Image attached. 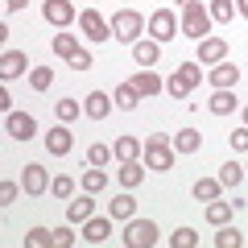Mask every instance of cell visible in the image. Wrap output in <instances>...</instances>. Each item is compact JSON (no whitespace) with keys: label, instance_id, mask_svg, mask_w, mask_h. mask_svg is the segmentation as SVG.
Instances as JSON below:
<instances>
[{"label":"cell","instance_id":"cell-1","mask_svg":"<svg viewBox=\"0 0 248 248\" xmlns=\"http://www.w3.org/2000/svg\"><path fill=\"white\" fill-rule=\"evenodd\" d=\"M199 83H203V71H199L195 62H178V71L166 79V91H170L174 99H186L190 91L199 87Z\"/></svg>","mask_w":248,"mask_h":248},{"label":"cell","instance_id":"cell-2","mask_svg":"<svg viewBox=\"0 0 248 248\" xmlns=\"http://www.w3.org/2000/svg\"><path fill=\"white\" fill-rule=\"evenodd\" d=\"M211 33V13H207V4H186L182 9V37H195V42H203V37Z\"/></svg>","mask_w":248,"mask_h":248},{"label":"cell","instance_id":"cell-3","mask_svg":"<svg viewBox=\"0 0 248 248\" xmlns=\"http://www.w3.org/2000/svg\"><path fill=\"white\" fill-rule=\"evenodd\" d=\"M145 161H149V170H174V145L166 141V137L149 133V141H145Z\"/></svg>","mask_w":248,"mask_h":248},{"label":"cell","instance_id":"cell-4","mask_svg":"<svg viewBox=\"0 0 248 248\" xmlns=\"http://www.w3.org/2000/svg\"><path fill=\"white\" fill-rule=\"evenodd\" d=\"M141 29H145V17L137 9H120L112 17V33L120 37V42H141Z\"/></svg>","mask_w":248,"mask_h":248},{"label":"cell","instance_id":"cell-5","mask_svg":"<svg viewBox=\"0 0 248 248\" xmlns=\"http://www.w3.org/2000/svg\"><path fill=\"white\" fill-rule=\"evenodd\" d=\"M124 244L128 248H153L157 244V223L153 219H128V232H124Z\"/></svg>","mask_w":248,"mask_h":248},{"label":"cell","instance_id":"cell-6","mask_svg":"<svg viewBox=\"0 0 248 248\" xmlns=\"http://www.w3.org/2000/svg\"><path fill=\"white\" fill-rule=\"evenodd\" d=\"M42 17L50 21V25L66 29V25H75V21H79V13H75L71 0H46V4H42Z\"/></svg>","mask_w":248,"mask_h":248},{"label":"cell","instance_id":"cell-7","mask_svg":"<svg viewBox=\"0 0 248 248\" xmlns=\"http://www.w3.org/2000/svg\"><path fill=\"white\" fill-rule=\"evenodd\" d=\"M149 33H153V42H174L178 37V17H174V9H157L149 17Z\"/></svg>","mask_w":248,"mask_h":248},{"label":"cell","instance_id":"cell-8","mask_svg":"<svg viewBox=\"0 0 248 248\" xmlns=\"http://www.w3.org/2000/svg\"><path fill=\"white\" fill-rule=\"evenodd\" d=\"M21 190L33 195V199H42L46 190H50V174H46V166H33V161H29V166L21 170Z\"/></svg>","mask_w":248,"mask_h":248},{"label":"cell","instance_id":"cell-9","mask_svg":"<svg viewBox=\"0 0 248 248\" xmlns=\"http://www.w3.org/2000/svg\"><path fill=\"white\" fill-rule=\"evenodd\" d=\"M79 25H83V33H87L91 42H108V37H112V21H104L95 9H83L79 13Z\"/></svg>","mask_w":248,"mask_h":248},{"label":"cell","instance_id":"cell-10","mask_svg":"<svg viewBox=\"0 0 248 248\" xmlns=\"http://www.w3.org/2000/svg\"><path fill=\"white\" fill-rule=\"evenodd\" d=\"M4 133L13 137V141H29V137L37 133V120L29 112H9V120H4Z\"/></svg>","mask_w":248,"mask_h":248},{"label":"cell","instance_id":"cell-11","mask_svg":"<svg viewBox=\"0 0 248 248\" xmlns=\"http://www.w3.org/2000/svg\"><path fill=\"white\" fill-rule=\"evenodd\" d=\"M71 149H75V137H71V128H66V124H58V128H50V133H46V153H50V157H66Z\"/></svg>","mask_w":248,"mask_h":248},{"label":"cell","instance_id":"cell-12","mask_svg":"<svg viewBox=\"0 0 248 248\" xmlns=\"http://www.w3.org/2000/svg\"><path fill=\"white\" fill-rule=\"evenodd\" d=\"M25 66H29V58L21 50H4V54H0V79H4V83L17 79V75H25Z\"/></svg>","mask_w":248,"mask_h":248},{"label":"cell","instance_id":"cell-13","mask_svg":"<svg viewBox=\"0 0 248 248\" xmlns=\"http://www.w3.org/2000/svg\"><path fill=\"white\" fill-rule=\"evenodd\" d=\"M228 58V42H223V37H203V42H199V62H223Z\"/></svg>","mask_w":248,"mask_h":248},{"label":"cell","instance_id":"cell-14","mask_svg":"<svg viewBox=\"0 0 248 248\" xmlns=\"http://www.w3.org/2000/svg\"><path fill=\"white\" fill-rule=\"evenodd\" d=\"M83 112H87L91 120H104V116L112 112V95H108V91H91V95L83 99Z\"/></svg>","mask_w":248,"mask_h":248},{"label":"cell","instance_id":"cell-15","mask_svg":"<svg viewBox=\"0 0 248 248\" xmlns=\"http://www.w3.org/2000/svg\"><path fill=\"white\" fill-rule=\"evenodd\" d=\"M133 87H137V95H141V99H153V95H157L161 87H166V83H161L157 75H153V66H145V71H141V75L133 79Z\"/></svg>","mask_w":248,"mask_h":248},{"label":"cell","instance_id":"cell-16","mask_svg":"<svg viewBox=\"0 0 248 248\" xmlns=\"http://www.w3.org/2000/svg\"><path fill=\"white\" fill-rule=\"evenodd\" d=\"M236 95H232V87H211V112L215 116H232L236 112Z\"/></svg>","mask_w":248,"mask_h":248},{"label":"cell","instance_id":"cell-17","mask_svg":"<svg viewBox=\"0 0 248 248\" xmlns=\"http://www.w3.org/2000/svg\"><path fill=\"white\" fill-rule=\"evenodd\" d=\"M108 236H112V219H95V215H91V219L83 223V240H87V244H104Z\"/></svg>","mask_w":248,"mask_h":248},{"label":"cell","instance_id":"cell-18","mask_svg":"<svg viewBox=\"0 0 248 248\" xmlns=\"http://www.w3.org/2000/svg\"><path fill=\"white\" fill-rule=\"evenodd\" d=\"M112 153H116V161H137L145 153V141H137V137H120V141L112 145Z\"/></svg>","mask_w":248,"mask_h":248},{"label":"cell","instance_id":"cell-19","mask_svg":"<svg viewBox=\"0 0 248 248\" xmlns=\"http://www.w3.org/2000/svg\"><path fill=\"white\" fill-rule=\"evenodd\" d=\"M133 58H137V66H157L161 42H133Z\"/></svg>","mask_w":248,"mask_h":248},{"label":"cell","instance_id":"cell-20","mask_svg":"<svg viewBox=\"0 0 248 248\" xmlns=\"http://www.w3.org/2000/svg\"><path fill=\"white\" fill-rule=\"evenodd\" d=\"M236 83H240V66H228V62L211 66V87H236Z\"/></svg>","mask_w":248,"mask_h":248},{"label":"cell","instance_id":"cell-21","mask_svg":"<svg viewBox=\"0 0 248 248\" xmlns=\"http://www.w3.org/2000/svg\"><path fill=\"white\" fill-rule=\"evenodd\" d=\"M116 178H120L124 190H133V186H141V182H145V166H137V161H120Z\"/></svg>","mask_w":248,"mask_h":248},{"label":"cell","instance_id":"cell-22","mask_svg":"<svg viewBox=\"0 0 248 248\" xmlns=\"http://www.w3.org/2000/svg\"><path fill=\"white\" fill-rule=\"evenodd\" d=\"M170 145H174V153H199L203 149V137H199L195 128H182V133H174Z\"/></svg>","mask_w":248,"mask_h":248},{"label":"cell","instance_id":"cell-23","mask_svg":"<svg viewBox=\"0 0 248 248\" xmlns=\"http://www.w3.org/2000/svg\"><path fill=\"white\" fill-rule=\"evenodd\" d=\"M232 211H236L232 203L211 199V203H207V223H211V228H223V223H232Z\"/></svg>","mask_w":248,"mask_h":248},{"label":"cell","instance_id":"cell-24","mask_svg":"<svg viewBox=\"0 0 248 248\" xmlns=\"http://www.w3.org/2000/svg\"><path fill=\"white\" fill-rule=\"evenodd\" d=\"M108 215H112V219H133L137 215V199L133 195H116L112 203H108Z\"/></svg>","mask_w":248,"mask_h":248},{"label":"cell","instance_id":"cell-25","mask_svg":"<svg viewBox=\"0 0 248 248\" xmlns=\"http://www.w3.org/2000/svg\"><path fill=\"white\" fill-rule=\"evenodd\" d=\"M219 190H223V182H219V178H199L190 195H195V199H203V203H211V199H219Z\"/></svg>","mask_w":248,"mask_h":248},{"label":"cell","instance_id":"cell-26","mask_svg":"<svg viewBox=\"0 0 248 248\" xmlns=\"http://www.w3.org/2000/svg\"><path fill=\"white\" fill-rule=\"evenodd\" d=\"M91 211H95V203H91V199H71V207H66V219H71V223H87Z\"/></svg>","mask_w":248,"mask_h":248},{"label":"cell","instance_id":"cell-27","mask_svg":"<svg viewBox=\"0 0 248 248\" xmlns=\"http://www.w3.org/2000/svg\"><path fill=\"white\" fill-rule=\"evenodd\" d=\"M137 104H141L137 87H133V83H120V87H116V108H120V112H133Z\"/></svg>","mask_w":248,"mask_h":248},{"label":"cell","instance_id":"cell-28","mask_svg":"<svg viewBox=\"0 0 248 248\" xmlns=\"http://www.w3.org/2000/svg\"><path fill=\"white\" fill-rule=\"evenodd\" d=\"M83 190H87V195H99V190H108V174L99 166H91L87 174H83Z\"/></svg>","mask_w":248,"mask_h":248},{"label":"cell","instance_id":"cell-29","mask_svg":"<svg viewBox=\"0 0 248 248\" xmlns=\"http://www.w3.org/2000/svg\"><path fill=\"white\" fill-rule=\"evenodd\" d=\"M207 13H211V21H232L236 17V4H232V0H211V4H207Z\"/></svg>","mask_w":248,"mask_h":248},{"label":"cell","instance_id":"cell-30","mask_svg":"<svg viewBox=\"0 0 248 248\" xmlns=\"http://www.w3.org/2000/svg\"><path fill=\"white\" fill-rule=\"evenodd\" d=\"M54 112H58L62 124H66V120H75V116H83V104L71 95V99H58V104H54Z\"/></svg>","mask_w":248,"mask_h":248},{"label":"cell","instance_id":"cell-31","mask_svg":"<svg viewBox=\"0 0 248 248\" xmlns=\"http://www.w3.org/2000/svg\"><path fill=\"white\" fill-rule=\"evenodd\" d=\"M215 244H219V248H240V244H244V232H236V228L223 223V228L215 232Z\"/></svg>","mask_w":248,"mask_h":248},{"label":"cell","instance_id":"cell-32","mask_svg":"<svg viewBox=\"0 0 248 248\" xmlns=\"http://www.w3.org/2000/svg\"><path fill=\"white\" fill-rule=\"evenodd\" d=\"M219 182H223V186H240V182H244V166L223 161V166H219Z\"/></svg>","mask_w":248,"mask_h":248},{"label":"cell","instance_id":"cell-33","mask_svg":"<svg viewBox=\"0 0 248 248\" xmlns=\"http://www.w3.org/2000/svg\"><path fill=\"white\" fill-rule=\"evenodd\" d=\"M50 195H54V199H71V195H75V178H71V174H58V178L50 182Z\"/></svg>","mask_w":248,"mask_h":248},{"label":"cell","instance_id":"cell-34","mask_svg":"<svg viewBox=\"0 0 248 248\" xmlns=\"http://www.w3.org/2000/svg\"><path fill=\"white\" fill-rule=\"evenodd\" d=\"M75 50H79V37H75V33H58V37H54V54H62V58H71Z\"/></svg>","mask_w":248,"mask_h":248},{"label":"cell","instance_id":"cell-35","mask_svg":"<svg viewBox=\"0 0 248 248\" xmlns=\"http://www.w3.org/2000/svg\"><path fill=\"white\" fill-rule=\"evenodd\" d=\"M116 153H112V145H91L87 149V166H108Z\"/></svg>","mask_w":248,"mask_h":248},{"label":"cell","instance_id":"cell-36","mask_svg":"<svg viewBox=\"0 0 248 248\" xmlns=\"http://www.w3.org/2000/svg\"><path fill=\"white\" fill-rule=\"evenodd\" d=\"M170 244H174V248H195L199 244V232L195 228H178L174 236H170Z\"/></svg>","mask_w":248,"mask_h":248},{"label":"cell","instance_id":"cell-37","mask_svg":"<svg viewBox=\"0 0 248 248\" xmlns=\"http://www.w3.org/2000/svg\"><path fill=\"white\" fill-rule=\"evenodd\" d=\"M25 244H29V248H50V244H54V232H50V228H33V232L25 236Z\"/></svg>","mask_w":248,"mask_h":248},{"label":"cell","instance_id":"cell-38","mask_svg":"<svg viewBox=\"0 0 248 248\" xmlns=\"http://www.w3.org/2000/svg\"><path fill=\"white\" fill-rule=\"evenodd\" d=\"M29 83H33V91H50V83H54V71H50V66H37V71L29 75Z\"/></svg>","mask_w":248,"mask_h":248},{"label":"cell","instance_id":"cell-39","mask_svg":"<svg viewBox=\"0 0 248 248\" xmlns=\"http://www.w3.org/2000/svg\"><path fill=\"white\" fill-rule=\"evenodd\" d=\"M66 66H71V71H91V54L87 50H75L71 58H66Z\"/></svg>","mask_w":248,"mask_h":248},{"label":"cell","instance_id":"cell-40","mask_svg":"<svg viewBox=\"0 0 248 248\" xmlns=\"http://www.w3.org/2000/svg\"><path fill=\"white\" fill-rule=\"evenodd\" d=\"M13 203H17V182L4 178V182H0V207H13Z\"/></svg>","mask_w":248,"mask_h":248},{"label":"cell","instance_id":"cell-41","mask_svg":"<svg viewBox=\"0 0 248 248\" xmlns=\"http://www.w3.org/2000/svg\"><path fill=\"white\" fill-rule=\"evenodd\" d=\"M75 244V232L71 228H54V248H71Z\"/></svg>","mask_w":248,"mask_h":248},{"label":"cell","instance_id":"cell-42","mask_svg":"<svg viewBox=\"0 0 248 248\" xmlns=\"http://www.w3.org/2000/svg\"><path fill=\"white\" fill-rule=\"evenodd\" d=\"M228 141H232V149H236V153H244V149H248V124H244V128H236Z\"/></svg>","mask_w":248,"mask_h":248},{"label":"cell","instance_id":"cell-43","mask_svg":"<svg viewBox=\"0 0 248 248\" xmlns=\"http://www.w3.org/2000/svg\"><path fill=\"white\" fill-rule=\"evenodd\" d=\"M236 13H240V17H248V0H236Z\"/></svg>","mask_w":248,"mask_h":248},{"label":"cell","instance_id":"cell-44","mask_svg":"<svg viewBox=\"0 0 248 248\" xmlns=\"http://www.w3.org/2000/svg\"><path fill=\"white\" fill-rule=\"evenodd\" d=\"M178 4H182V9H186V4H195V0H178Z\"/></svg>","mask_w":248,"mask_h":248},{"label":"cell","instance_id":"cell-45","mask_svg":"<svg viewBox=\"0 0 248 248\" xmlns=\"http://www.w3.org/2000/svg\"><path fill=\"white\" fill-rule=\"evenodd\" d=\"M244 124H248V108H244Z\"/></svg>","mask_w":248,"mask_h":248}]
</instances>
